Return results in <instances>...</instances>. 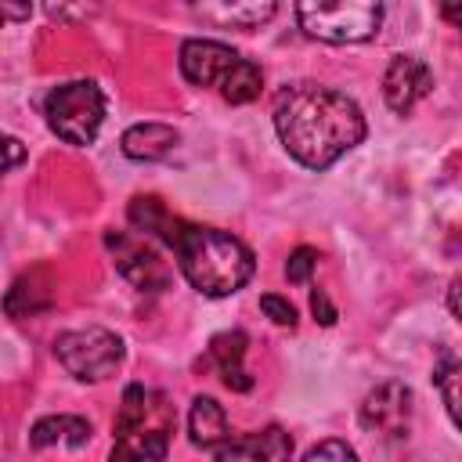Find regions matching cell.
I'll use <instances>...</instances> for the list:
<instances>
[{
    "mask_svg": "<svg viewBox=\"0 0 462 462\" xmlns=\"http://www.w3.org/2000/svg\"><path fill=\"white\" fill-rule=\"evenodd\" d=\"M126 217L137 231L162 238L177 253L184 278L202 296H231L256 271L253 249L242 238H235L231 231H220V227H199V224L173 217L155 195H137L130 202Z\"/></svg>",
    "mask_w": 462,
    "mask_h": 462,
    "instance_id": "1",
    "label": "cell"
},
{
    "mask_svg": "<svg viewBox=\"0 0 462 462\" xmlns=\"http://www.w3.org/2000/svg\"><path fill=\"white\" fill-rule=\"evenodd\" d=\"M274 130L300 166L328 170L365 141V116L357 101L336 87L292 83L274 97Z\"/></svg>",
    "mask_w": 462,
    "mask_h": 462,
    "instance_id": "2",
    "label": "cell"
},
{
    "mask_svg": "<svg viewBox=\"0 0 462 462\" xmlns=\"http://www.w3.org/2000/svg\"><path fill=\"white\" fill-rule=\"evenodd\" d=\"M173 426H177V411L170 397L141 383H130L119 401L108 462H162Z\"/></svg>",
    "mask_w": 462,
    "mask_h": 462,
    "instance_id": "3",
    "label": "cell"
},
{
    "mask_svg": "<svg viewBox=\"0 0 462 462\" xmlns=\"http://www.w3.org/2000/svg\"><path fill=\"white\" fill-rule=\"evenodd\" d=\"M180 72L191 87L217 90L231 105L256 101L263 90L260 65L217 40H184L180 43Z\"/></svg>",
    "mask_w": 462,
    "mask_h": 462,
    "instance_id": "4",
    "label": "cell"
},
{
    "mask_svg": "<svg viewBox=\"0 0 462 462\" xmlns=\"http://www.w3.org/2000/svg\"><path fill=\"white\" fill-rule=\"evenodd\" d=\"M43 116H47V126L83 148L97 137L101 123H105V94L94 79H69V83H58L47 97H43Z\"/></svg>",
    "mask_w": 462,
    "mask_h": 462,
    "instance_id": "5",
    "label": "cell"
},
{
    "mask_svg": "<svg viewBox=\"0 0 462 462\" xmlns=\"http://www.w3.org/2000/svg\"><path fill=\"white\" fill-rule=\"evenodd\" d=\"M296 18L300 29L314 40L325 43H361L372 40L383 25V4L372 0H339V4H325V0H307L296 4Z\"/></svg>",
    "mask_w": 462,
    "mask_h": 462,
    "instance_id": "6",
    "label": "cell"
},
{
    "mask_svg": "<svg viewBox=\"0 0 462 462\" xmlns=\"http://www.w3.org/2000/svg\"><path fill=\"white\" fill-rule=\"evenodd\" d=\"M54 357L58 365L79 379V383H105L119 372L126 346L116 332L101 328V325H87V328H69L54 339Z\"/></svg>",
    "mask_w": 462,
    "mask_h": 462,
    "instance_id": "7",
    "label": "cell"
},
{
    "mask_svg": "<svg viewBox=\"0 0 462 462\" xmlns=\"http://www.w3.org/2000/svg\"><path fill=\"white\" fill-rule=\"evenodd\" d=\"M105 245H108V253H112V260H116V267H119V274L134 285V289H141V292H162V289H170V282H173V271L166 267V260L148 245V242H141L137 235H130V231H105Z\"/></svg>",
    "mask_w": 462,
    "mask_h": 462,
    "instance_id": "8",
    "label": "cell"
},
{
    "mask_svg": "<svg viewBox=\"0 0 462 462\" xmlns=\"http://www.w3.org/2000/svg\"><path fill=\"white\" fill-rule=\"evenodd\" d=\"M411 411H415V397L404 383L386 379L375 390L365 393L361 401V426L383 440H404L411 430Z\"/></svg>",
    "mask_w": 462,
    "mask_h": 462,
    "instance_id": "9",
    "label": "cell"
},
{
    "mask_svg": "<svg viewBox=\"0 0 462 462\" xmlns=\"http://www.w3.org/2000/svg\"><path fill=\"white\" fill-rule=\"evenodd\" d=\"M430 90H433V72L422 58H415V54L390 58L386 76H383V97L397 116H408Z\"/></svg>",
    "mask_w": 462,
    "mask_h": 462,
    "instance_id": "10",
    "label": "cell"
},
{
    "mask_svg": "<svg viewBox=\"0 0 462 462\" xmlns=\"http://www.w3.org/2000/svg\"><path fill=\"white\" fill-rule=\"evenodd\" d=\"M213 462H292V437L282 426H263L256 433L224 440Z\"/></svg>",
    "mask_w": 462,
    "mask_h": 462,
    "instance_id": "11",
    "label": "cell"
},
{
    "mask_svg": "<svg viewBox=\"0 0 462 462\" xmlns=\"http://www.w3.org/2000/svg\"><path fill=\"white\" fill-rule=\"evenodd\" d=\"M245 346H249V336H245L242 328L217 332V336L209 339V357H213V365H217V372H220L224 386H227V390H238V393L253 390V375L242 368Z\"/></svg>",
    "mask_w": 462,
    "mask_h": 462,
    "instance_id": "12",
    "label": "cell"
},
{
    "mask_svg": "<svg viewBox=\"0 0 462 462\" xmlns=\"http://www.w3.org/2000/svg\"><path fill=\"white\" fill-rule=\"evenodd\" d=\"M202 22H213L220 29H260L263 22H271L278 14V4L271 0H249V4H195L191 7Z\"/></svg>",
    "mask_w": 462,
    "mask_h": 462,
    "instance_id": "13",
    "label": "cell"
},
{
    "mask_svg": "<svg viewBox=\"0 0 462 462\" xmlns=\"http://www.w3.org/2000/svg\"><path fill=\"white\" fill-rule=\"evenodd\" d=\"M180 134L166 123H137L123 134V155L126 159H137V162H155V159H166L173 148H177Z\"/></svg>",
    "mask_w": 462,
    "mask_h": 462,
    "instance_id": "14",
    "label": "cell"
},
{
    "mask_svg": "<svg viewBox=\"0 0 462 462\" xmlns=\"http://www.w3.org/2000/svg\"><path fill=\"white\" fill-rule=\"evenodd\" d=\"M51 303H54V285H51V278H47L43 267L22 274V278L7 289V296H4V310H7L11 318L40 314V310H47Z\"/></svg>",
    "mask_w": 462,
    "mask_h": 462,
    "instance_id": "15",
    "label": "cell"
},
{
    "mask_svg": "<svg viewBox=\"0 0 462 462\" xmlns=\"http://www.w3.org/2000/svg\"><path fill=\"white\" fill-rule=\"evenodd\" d=\"M188 433H191L195 448H220L224 440H231V426H227L224 408L213 397L199 393L191 401V411H188Z\"/></svg>",
    "mask_w": 462,
    "mask_h": 462,
    "instance_id": "16",
    "label": "cell"
},
{
    "mask_svg": "<svg viewBox=\"0 0 462 462\" xmlns=\"http://www.w3.org/2000/svg\"><path fill=\"white\" fill-rule=\"evenodd\" d=\"M90 440V422L79 415H47L32 426L29 444L32 448H51V444H65L72 451H79Z\"/></svg>",
    "mask_w": 462,
    "mask_h": 462,
    "instance_id": "17",
    "label": "cell"
},
{
    "mask_svg": "<svg viewBox=\"0 0 462 462\" xmlns=\"http://www.w3.org/2000/svg\"><path fill=\"white\" fill-rule=\"evenodd\" d=\"M458 375H462V365L451 350H440V361L433 365V386L440 390V401L451 415V422H458Z\"/></svg>",
    "mask_w": 462,
    "mask_h": 462,
    "instance_id": "18",
    "label": "cell"
},
{
    "mask_svg": "<svg viewBox=\"0 0 462 462\" xmlns=\"http://www.w3.org/2000/svg\"><path fill=\"white\" fill-rule=\"evenodd\" d=\"M314 267H318V249L300 245V249H292L289 260H285V278H289L292 285H307L310 274H314Z\"/></svg>",
    "mask_w": 462,
    "mask_h": 462,
    "instance_id": "19",
    "label": "cell"
},
{
    "mask_svg": "<svg viewBox=\"0 0 462 462\" xmlns=\"http://www.w3.org/2000/svg\"><path fill=\"white\" fill-rule=\"evenodd\" d=\"M303 462H357V451L346 440H321L303 455Z\"/></svg>",
    "mask_w": 462,
    "mask_h": 462,
    "instance_id": "20",
    "label": "cell"
},
{
    "mask_svg": "<svg viewBox=\"0 0 462 462\" xmlns=\"http://www.w3.org/2000/svg\"><path fill=\"white\" fill-rule=\"evenodd\" d=\"M260 310H263V314H267L274 325H282V328H292V325H296V307H292L289 300L274 296V292L260 296Z\"/></svg>",
    "mask_w": 462,
    "mask_h": 462,
    "instance_id": "21",
    "label": "cell"
},
{
    "mask_svg": "<svg viewBox=\"0 0 462 462\" xmlns=\"http://www.w3.org/2000/svg\"><path fill=\"white\" fill-rule=\"evenodd\" d=\"M25 159V144L18 141V137H7V134H0V180L18 166Z\"/></svg>",
    "mask_w": 462,
    "mask_h": 462,
    "instance_id": "22",
    "label": "cell"
},
{
    "mask_svg": "<svg viewBox=\"0 0 462 462\" xmlns=\"http://www.w3.org/2000/svg\"><path fill=\"white\" fill-rule=\"evenodd\" d=\"M310 310H314V321H321V325H336V318H339L325 289H314L310 292Z\"/></svg>",
    "mask_w": 462,
    "mask_h": 462,
    "instance_id": "23",
    "label": "cell"
},
{
    "mask_svg": "<svg viewBox=\"0 0 462 462\" xmlns=\"http://www.w3.org/2000/svg\"><path fill=\"white\" fill-rule=\"evenodd\" d=\"M29 14H32L29 4H0V25H4V22H22V18H29Z\"/></svg>",
    "mask_w": 462,
    "mask_h": 462,
    "instance_id": "24",
    "label": "cell"
},
{
    "mask_svg": "<svg viewBox=\"0 0 462 462\" xmlns=\"http://www.w3.org/2000/svg\"><path fill=\"white\" fill-rule=\"evenodd\" d=\"M448 307H451V318H458V278H451L448 285Z\"/></svg>",
    "mask_w": 462,
    "mask_h": 462,
    "instance_id": "25",
    "label": "cell"
}]
</instances>
